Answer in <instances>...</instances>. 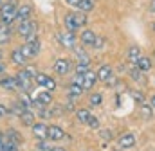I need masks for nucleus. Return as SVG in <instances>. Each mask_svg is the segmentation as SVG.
<instances>
[{
  "label": "nucleus",
  "mask_w": 155,
  "mask_h": 151,
  "mask_svg": "<svg viewBox=\"0 0 155 151\" xmlns=\"http://www.w3.org/2000/svg\"><path fill=\"white\" fill-rule=\"evenodd\" d=\"M16 11H18V5L15 2L2 4V7H0V22L5 24V25H11L16 20Z\"/></svg>",
  "instance_id": "f257e3e1"
},
{
  "label": "nucleus",
  "mask_w": 155,
  "mask_h": 151,
  "mask_svg": "<svg viewBox=\"0 0 155 151\" xmlns=\"http://www.w3.org/2000/svg\"><path fill=\"white\" fill-rule=\"evenodd\" d=\"M15 79H16V86H18L20 92H29V90L33 88V79H35V77L29 74L25 69L20 70L18 74L15 76Z\"/></svg>",
  "instance_id": "f03ea898"
},
{
  "label": "nucleus",
  "mask_w": 155,
  "mask_h": 151,
  "mask_svg": "<svg viewBox=\"0 0 155 151\" xmlns=\"http://www.w3.org/2000/svg\"><path fill=\"white\" fill-rule=\"evenodd\" d=\"M58 41H60L65 49H71V50L76 49V34H74L72 31H69V29L58 33Z\"/></svg>",
  "instance_id": "7ed1b4c3"
},
{
  "label": "nucleus",
  "mask_w": 155,
  "mask_h": 151,
  "mask_svg": "<svg viewBox=\"0 0 155 151\" xmlns=\"http://www.w3.org/2000/svg\"><path fill=\"white\" fill-rule=\"evenodd\" d=\"M96 74H97V79L99 81H105L107 85H114L116 83V76H114V70H112L110 65H103Z\"/></svg>",
  "instance_id": "20e7f679"
},
{
  "label": "nucleus",
  "mask_w": 155,
  "mask_h": 151,
  "mask_svg": "<svg viewBox=\"0 0 155 151\" xmlns=\"http://www.w3.org/2000/svg\"><path fill=\"white\" fill-rule=\"evenodd\" d=\"M20 50H22V54L29 59V58H36L40 54V41H33V43H24L22 47H20Z\"/></svg>",
  "instance_id": "39448f33"
},
{
  "label": "nucleus",
  "mask_w": 155,
  "mask_h": 151,
  "mask_svg": "<svg viewBox=\"0 0 155 151\" xmlns=\"http://www.w3.org/2000/svg\"><path fill=\"white\" fill-rule=\"evenodd\" d=\"M38 27H36V22L35 20H24V22H20L18 24V27H16V33L20 34V36H27L29 33H35Z\"/></svg>",
  "instance_id": "423d86ee"
},
{
  "label": "nucleus",
  "mask_w": 155,
  "mask_h": 151,
  "mask_svg": "<svg viewBox=\"0 0 155 151\" xmlns=\"http://www.w3.org/2000/svg\"><path fill=\"white\" fill-rule=\"evenodd\" d=\"M31 128H33V135H35L36 140H45V139H49V126H47V124H43V122H35Z\"/></svg>",
  "instance_id": "0eeeda50"
},
{
  "label": "nucleus",
  "mask_w": 155,
  "mask_h": 151,
  "mask_svg": "<svg viewBox=\"0 0 155 151\" xmlns=\"http://www.w3.org/2000/svg\"><path fill=\"white\" fill-rule=\"evenodd\" d=\"M31 16H33V7H31V4H22V5H18V11H16V22H18V24L24 22V20H31Z\"/></svg>",
  "instance_id": "6e6552de"
},
{
  "label": "nucleus",
  "mask_w": 155,
  "mask_h": 151,
  "mask_svg": "<svg viewBox=\"0 0 155 151\" xmlns=\"http://www.w3.org/2000/svg\"><path fill=\"white\" fill-rule=\"evenodd\" d=\"M71 67H72V61L67 59V58H60V59L54 63V70H56L58 76H65L71 70Z\"/></svg>",
  "instance_id": "1a4fd4ad"
},
{
  "label": "nucleus",
  "mask_w": 155,
  "mask_h": 151,
  "mask_svg": "<svg viewBox=\"0 0 155 151\" xmlns=\"http://www.w3.org/2000/svg\"><path fill=\"white\" fill-rule=\"evenodd\" d=\"M117 144H119V148H123V149H130V148L135 146V135H134V133H124V135L119 137Z\"/></svg>",
  "instance_id": "9d476101"
},
{
  "label": "nucleus",
  "mask_w": 155,
  "mask_h": 151,
  "mask_svg": "<svg viewBox=\"0 0 155 151\" xmlns=\"http://www.w3.org/2000/svg\"><path fill=\"white\" fill-rule=\"evenodd\" d=\"M96 33L94 31H90V29H83L81 31V34H79V40H81V43L83 45H87V47H92L94 45V41H96Z\"/></svg>",
  "instance_id": "9b49d317"
},
{
  "label": "nucleus",
  "mask_w": 155,
  "mask_h": 151,
  "mask_svg": "<svg viewBox=\"0 0 155 151\" xmlns=\"http://www.w3.org/2000/svg\"><path fill=\"white\" fill-rule=\"evenodd\" d=\"M13 36V29L11 25H5V24H0V45H7L11 41Z\"/></svg>",
  "instance_id": "f8f14e48"
},
{
  "label": "nucleus",
  "mask_w": 155,
  "mask_h": 151,
  "mask_svg": "<svg viewBox=\"0 0 155 151\" xmlns=\"http://www.w3.org/2000/svg\"><path fill=\"white\" fill-rule=\"evenodd\" d=\"M63 137H65V131L60 128V126H49V140H54V142H58V140H63Z\"/></svg>",
  "instance_id": "ddd939ff"
},
{
  "label": "nucleus",
  "mask_w": 155,
  "mask_h": 151,
  "mask_svg": "<svg viewBox=\"0 0 155 151\" xmlns=\"http://www.w3.org/2000/svg\"><path fill=\"white\" fill-rule=\"evenodd\" d=\"M0 86L5 88V90H11V92L13 90H18L15 76H4V77H0Z\"/></svg>",
  "instance_id": "4468645a"
},
{
  "label": "nucleus",
  "mask_w": 155,
  "mask_h": 151,
  "mask_svg": "<svg viewBox=\"0 0 155 151\" xmlns=\"http://www.w3.org/2000/svg\"><path fill=\"white\" fill-rule=\"evenodd\" d=\"M25 56L22 54V50H20V47H16V49H13L11 50V63H15V65H25Z\"/></svg>",
  "instance_id": "2eb2a0df"
},
{
  "label": "nucleus",
  "mask_w": 155,
  "mask_h": 151,
  "mask_svg": "<svg viewBox=\"0 0 155 151\" xmlns=\"http://www.w3.org/2000/svg\"><path fill=\"white\" fill-rule=\"evenodd\" d=\"M97 81V74L96 72H85V79H83V90H90Z\"/></svg>",
  "instance_id": "dca6fc26"
},
{
  "label": "nucleus",
  "mask_w": 155,
  "mask_h": 151,
  "mask_svg": "<svg viewBox=\"0 0 155 151\" xmlns=\"http://www.w3.org/2000/svg\"><path fill=\"white\" fill-rule=\"evenodd\" d=\"M135 67H137L141 72H150V70H152V61H150V58L141 56V58L135 61Z\"/></svg>",
  "instance_id": "f3484780"
},
{
  "label": "nucleus",
  "mask_w": 155,
  "mask_h": 151,
  "mask_svg": "<svg viewBox=\"0 0 155 151\" xmlns=\"http://www.w3.org/2000/svg\"><path fill=\"white\" fill-rule=\"evenodd\" d=\"M65 27H67L69 31H72V33H76L78 29H79V25L76 24V18H74L72 13H67V14H65Z\"/></svg>",
  "instance_id": "a211bd4d"
},
{
  "label": "nucleus",
  "mask_w": 155,
  "mask_h": 151,
  "mask_svg": "<svg viewBox=\"0 0 155 151\" xmlns=\"http://www.w3.org/2000/svg\"><path fill=\"white\" fill-rule=\"evenodd\" d=\"M20 120H22V124H25V126H33V124H35V120H36V117H35V113H33V112L25 110V112L20 115Z\"/></svg>",
  "instance_id": "6ab92c4d"
},
{
  "label": "nucleus",
  "mask_w": 155,
  "mask_h": 151,
  "mask_svg": "<svg viewBox=\"0 0 155 151\" xmlns=\"http://www.w3.org/2000/svg\"><path fill=\"white\" fill-rule=\"evenodd\" d=\"M76 9L81 11V13H90V11L94 9V0H79V4H78Z\"/></svg>",
  "instance_id": "aec40b11"
},
{
  "label": "nucleus",
  "mask_w": 155,
  "mask_h": 151,
  "mask_svg": "<svg viewBox=\"0 0 155 151\" xmlns=\"http://www.w3.org/2000/svg\"><path fill=\"white\" fill-rule=\"evenodd\" d=\"M25 110H27V108H25V104H24L22 101H16V103H13V106H11V113L16 115V117H20Z\"/></svg>",
  "instance_id": "412c9836"
},
{
  "label": "nucleus",
  "mask_w": 155,
  "mask_h": 151,
  "mask_svg": "<svg viewBox=\"0 0 155 151\" xmlns=\"http://www.w3.org/2000/svg\"><path fill=\"white\" fill-rule=\"evenodd\" d=\"M36 99H38L41 104H45V106H49V104L52 103V95H51L49 90H47V92H40L38 95H36Z\"/></svg>",
  "instance_id": "4be33fe9"
},
{
  "label": "nucleus",
  "mask_w": 155,
  "mask_h": 151,
  "mask_svg": "<svg viewBox=\"0 0 155 151\" xmlns=\"http://www.w3.org/2000/svg\"><path fill=\"white\" fill-rule=\"evenodd\" d=\"M139 58H141V49H139V47H130V49H128V59L135 65V61H137Z\"/></svg>",
  "instance_id": "5701e85b"
},
{
  "label": "nucleus",
  "mask_w": 155,
  "mask_h": 151,
  "mask_svg": "<svg viewBox=\"0 0 155 151\" xmlns=\"http://www.w3.org/2000/svg\"><path fill=\"white\" fill-rule=\"evenodd\" d=\"M72 14H74V18H76V24L79 25V29H81V27H85V25L88 24V20H87V13L76 11V13H72Z\"/></svg>",
  "instance_id": "b1692460"
},
{
  "label": "nucleus",
  "mask_w": 155,
  "mask_h": 151,
  "mask_svg": "<svg viewBox=\"0 0 155 151\" xmlns=\"http://www.w3.org/2000/svg\"><path fill=\"white\" fill-rule=\"evenodd\" d=\"M83 94V86H79V85H71V88H69V97L71 99H76V97H79Z\"/></svg>",
  "instance_id": "393cba45"
},
{
  "label": "nucleus",
  "mask_w": 155,
  "mask_h": 151,
  "mask_svg": "<svg viewBox=\"0 0 155 151\" xmlns=\"http://www.w3.org/2000/svg\"><path fill=\"white\" fill-rule=\"evenodd\" d=\"M141 113H143V117H144L146 120H150V119H152V115H153L152 108H150L148 104H144V103H141Z\"/></svg>",
  "instance_id": "a878e982"
},
{
  "label": "nucleus",
  "mask_w": 155,
  "mask_h": 151,
  "mask_svg": "<svg viewBox=\"0 0 155 151\" xmlns=\"http://www.w3.org/2000/svg\"><path fill=\"white\" fill-rule=\"evenodd\" d=\"M43 88H47L49 92H54V90H56V81L47 76V79H45V83H43Z\"/></svg>",
  "instance_id": "bb28decb"
},
{
  "label": "nucleus",
  "mask_w": 155,
  "mask_h": 151,
  "mask_svg": "<svg viewBox=\"0 0 155 151\" xmlns=\"http://www.w3.org/2000/svg\"><path fill=\"white\" fill-rule=\"evenodd\" d=\"M51 149H52V146H51L49 139H45V140H38V151H51Z\"/></svg>",
  "instance_id": "cd10ccee"
},
{
  "label": "nucleus",
  "mask_w": 155,
  "mask_h": 151,
  "mask_svg": "<svg viewBox=\"0 0 155 151\" xmlns=\"http://www.w3.org/2000/svg\"><path fill=\"white\" fill-rule=\"evenodd\" d=\"M76 115H78V119H79L81 122L87 124V120H88V117H90V112H88V110H78Z\"/></svg>",
  "instance_id": "c85d7f7f"
},
{
  "label": "nucleus",
  "mask_w": 155,
  "mask_h": 151,
  "mask_svg": "<svg viewBox=\"0 0 155 151\" xmlns=\"http://www.w3.org/2000/svg\"><path fill=\"white\" fill-rule=\"evenodd\" d=\"M103 47H105V38L97 34V36H96V41H94V45H92V49H97V50H101Z\"/></svg>",
  "instance_id": "c756f323"
},
{
  "label": "nucleus",
  "mask_w": 155,
  "mask_h": 151,
  "mask_svg": "<svg viewBox=\"0 0 155 151\" xmlns=\"http://www.w3.org/2000/svg\"><path fill=\"white\" fill-rule=\"evenodd\" d=\"M101 101H103L101 94H92V95H90V104H92V106H99Z\"/></svg>",
  "instance_id": "7c9ffc66"
},
{
  "label": "nucleus",
  "mask_w": 155,
  "mask_h": 151,
  "mask_svg": "<svg viewBox=\"0 0 155 151\" xmlns=\"http://www.w3.org/2000/svg\"><path fill=\"white\" fill-rule=\"evenodd\" d=\"M87 124H88V126H90L92 130H97V128H99V120H97L96 117H92V115L88 117V120H87Z\"/></svg>",
  "instance_id": "2f4dec72"
},
{
  "label": "nucleus",
  "mask_w": 155,
  "mask_h": 151,
  "mask_svg": "<svg viewBox=\"0 0 155 151\" xmlns=\"http://www.w3.org/2000/svg\"><path fill=\"white\" fill-rule=\"evenodd\" d=\"M99 137H101L103 140H112V131H110V130H101V131H99Z\"/></svg>",
  "instance_id": "473e14b6"
},
{
  "label": "nucleus",
  "mask_w": 155,
  "mask_h": 151,
  "mask_svg": "<svg viewBox=\"0 0 155 151\" xmlns=\"http://www.w3.org/2000/svg\"><path fill=\"white\" fill-rule=\"evenodd\" d=\"M83 79H85V74H74V77H72V83L74 85H79V86H83Z\"/></svg>",
  "instance_id": "72a5a7b5"
},
{
  "label": "nucleus",
  "mask_w": 155,
  "mask_h": 151,
  "mask_svg": "<svg viewBox=\"0 0 155 151\" xmlns=\"http://www.w3.org/2000/svg\"><path fill=\"white\" fill-rule=\"evenodd\" d=\"M130 77H132V79H135V81H139V79H141V70H139L137 67H135V69H132V70H130Z\"/></svg>",
  "instance_id": "f704fd0d"
},
{
  "label": "nucleus",
  "mask_w": 155,
  "mask_h": 151,
  "mask_svg": "<svg viewBox=\"0 0 155 151\" xmlns=\"http://www.w3.org/2000/svg\"><path fill=\"white\" fill-rule=\"evenodd\" d=\"M38 40V33L35 31V33H29L27 36H25V43H33V41H36Z\"/></svg>",
  "instance_id": "c9c22d12"
},
{
  "label": "nucleus",
  "mask_w": 155,
  "mask_h": 151,
  "mask_svg": "<svg viewBox=\"0 0 155 151\" xmlns=\"http://www.w3.org/2000/svg\"><path fill=\"white\" fill-rule=\"evenodd\" d=\"M11 113V110L7 108V106H4V104H0V117H7Z\"/></svg>",
  "instance_id": "e433bc0d"
},
{
  "label": "nucleus",
  "mask_w": 155,
  "mask_h": 151,
  "mask_svg": "<svg viewBox=\"0 0 155 151\" xmlns=\"http://www.w3.org/2000/svg\"><path fill=\"white\" fill-rule=\"evenodd\" d=\"M76 72L78 74H85V72H88V65H78Z\"/></svg>",
  "instance_id": "4c0bfd02"
},
{
  "label": "nucleus",
  "mask_w": 155,
  "mask_h": 151,
  "mask_svg": "<svg viewBox=\"0 0 155 151\" xmlns=\"http://www.w3.org/2000/svg\"><path fill=\"white\" fill-rule=\"evenodd\" d=\"M132 97H134L135 101H139V103H143V95H141L139 92H134V94H132Z\"/></svg>",
  "instance_id": "58836bf2"
},
{
  "label": "nucleus",
  "mask_w": 155,
  "mask_h": 151,
  "mask_svg": "<svg viewBox=\"0 0 155 151\" xmlns=\"http://www.w3.org/2000/svg\"><path fill=\"white\" fill-rule=\"evenodd\" d=\"M67 4H69V5H72V7L76 9V7H78V4H79V0H67Z\"/></svg>",
  "instance_id": "ea45409f"
},
{
  "label": "nucleus",
  "mask_w": 155,
  "mask_h": 151,
  "mask_svg": "<svg viewBox=\"0 0 155 151\" xmlns=\"http://www.w3.org/2000/svg\"><path fill=\"white\" fill-rule=\"evenodd\" d=\"M150 11H152V13H155V0H152V2H150Z\"/></svg>",
  "instance_id": "a19ab883"
},
{
  "label": "nucleus",
  "mask_w": 155,
  "mask_h": 151,
  "mask_svg": "<svg viewBox=\"0 0 155 151\" xmlns=\"http://www.w3.org/2000/svg\"><path fill=\"white\" fill-rule=\"evenodd\" d=\"M51 151H65V148H61V146H54Z\"/></svg>",
  "instance_id": "79ce46f5"
},
{
  "label": "nucleus",
  "mask_w": 155,
  "mask_h": 151,
  "mask_svg": "<svg viewBox=\"0 0 155 151\" xmlns=\"http://www.w3.org/2000/svg\"><path fill=\"white\" fill-rule=\"evenodd\" d=\"M150 106H153L155 108V94L152 95V99H150Z\"/></svg>",
  "instance_id": "37998d69"
},
{
  "label": "nucleus",
  "mask_w": 155,
  "mask_h": 151,
  "mask_svg": "<svg viewBox=\"0 0 155 151\" xmlns=\"http://www.w3.org/2000/svg\"><path fill=\"white\" fill-rule=\"evenodd\" d=\"M5 72V65L4 63H0V74H4Z\"/></svg>",
  "instance_id": "c03bdc74"
},
{
  "label": "nucleus",
  "mask_w": 155,
  "mask_h": 151,
  "mask_svg": "<svg viewBox=\"0 0 155 151\" xmlns=\"http://www.w3.org/2000/svg\"><path fill=\"white\" fill-rule=\"evenodd\" d=\"M2 56H4V52H2V49H0V59H2Z\"/></svg>",
  "instance_id": "a18cd8bd"
},
{
  "label": "nucleus",
  "mask_w": 155,
  "mask_h": 151,
  "mask_svg": "<svg viewBox=\"0 0 155 151\" xmlns=\"http://www.w3.org/2000/svg\"><path fill=\"white\" fill-rule=\"evenodd\" d=\"M0 7H2V0H0Z\"/></svg>",
  "instance_id": "49530a36"
},
{
  "label": "nucleus",
  "mask_w": 155,
  "mask_h": 151,
  "mask_svg": "<svg viewBox=\"0 0 155 151\" xmlns=\"http://www.w3.org/2000/svg\"><path fill=\"white\" fill-rule=\"evenodd\" d=\"M153 29H155V24H153Z\"/></svg>",
  "instance_id": "de8ad7c7"
},
{
  "label": "nucleus",
  "mask_w": 155,
  "mask_h": 151,
  "mask_svg": "<svg viewBox=\"0 0 155 151\" xmlns=\"http://www.w3.org/2000/svg\"><path fill=\"white\" fill-rule=\"evenodd\" d=\"M153 56H155V52H153Z\"/></svg>",
  "instance_id": "09e8293b"
},
{
  "label": "nucleus",
  "mask_w": 155,
  "mask_h": 151,
  "mask_svg": "<svg viewBox=\"0 0 155 151\" xmlns=\"http://www.w3.org/2000/svg\"><path fill=\"white\" fill-rule=\"evenodd\" d=\"M15 151H16V149H15Z\"/></svg>",
  "instance_id": "8fccbe9b"
}]
</instances>
